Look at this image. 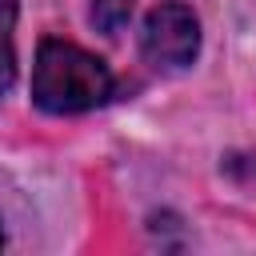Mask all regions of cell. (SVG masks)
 Masks as SVG:
<instances>
[{"mask_svg": "<svg viewBox=\"0 0 256 256\" xmlns=\"http://www.w3.org/2000/svg\"><path fill=\"white\" fill-rule=\"evenodd\" d=\"M112 96V72L100 56L68 44V40H40L36 68H32V100L44 112H88Z\"/></svg>", "mask_w": 256, "mask_h": 256, "instance_id": "cell-1", "label": "cell"}, {"mask_svg": "<svg viewBox=\"0 0 256 256\" xmlns=\"http://www.w3.org/2000/svg\"><path fill=\"white\" fill-rule=\"evenodd\" d=\"M140 52L152 68H164V72H176V68H188L200 52V24L192 16V8L184 4H156L144 20V32H140Z\"/></svg>", "mask_w": 256, "mask_h": 256, "instance_id": "cell-2", "label": "cell"}, {"mask_svg": "<svg viewBox=\"0 0 256 256\" xmlns=\"http://www.w3.org/2000/svg\"><path fill=\"white\" fill-rule=\"evenodd\" d=\"M12 28H16V0H0V96L16 80V48H12Z\"/></svg>", "mask_w": 256, "mask_h": 256, "instance_id": "cell-3", "label": "cell"}, {"mask_svg": "<svg viewBox=\"0 0 256 256\" xmlns=\"http://www.w3.org/2000/svg\"><path fill=\"white\" fill-rule=\"evenodd\" d=\"M132 8H136V0H92V24H96V32L116 36L128 24Z\"/></svg>", "mask_w": 256, "mask_h": 256, "instance_id": "cell-4", "label": "cell"}, {"mask_svg": "<svg viewBox=\"0 0 256 256\" xmlns=\"http://www.w3.org/2000/svg\"><path fill=\"white\" fill-rule=\"evenodd\" d=\"M0 248H4V232H0Z\"/></svg>", "mask_w": 256, "mask_h": 256, "instance_id": "cell-5", "label": "cell"}]
</instances>
